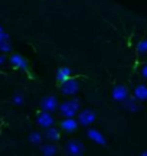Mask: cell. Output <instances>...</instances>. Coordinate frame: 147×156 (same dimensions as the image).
<instances>
[{
  "label": "cell",
  "instance_id": "cell-4",
  "mask_svg": "<svg viewBox=\"0 0 147 156\" xmlns=\"http://www.w3.org/2000/svg\"><path fill=\"white\" fill-rule=\"evenodd\" d=\"M78 124H81V126H85V127H88V126H91L92 123L95 122L97 119V114L94 110H90V108H87V110H79L78 113Z\"/></svg>",
  "mask_w": 147,
  "mask_h": 156
},
{
  "label": "cell",
  "instance_id": "cell-3",
  "mask_svg": "<svg viewBox=\"0 0 147 156\" xmlns=\"http://www.w3.org/2000/svg\"><path fill=\"white\" fill-rule=\"evenodd\" d=\"M85 151V146L82 142H79L77 139H71L67 142L65 145V153L67 155H72V156H79L82 155Z\"/></svg>",
  "mask_w": 147,
  "mask_h": 156
},
{
  "label": "cell",
  "instance_id": "cell-12",
  "mask_svg": "<svg viewBox=\"0 0 147 156\" xmlns=\"http://www.w3.org/2000/svg\"><path fill=\"white\" fill-rule=\"evenodd\" d=\"M72 75V69L69 67H61L56 69V81L58 83H63L65 80H68Z\"/></svg>",
  "mask_w": 147,
  "mask_h": 156
},
{
  "label": "cell",
  "instance_id": "cell-9",
  "mask_svg": "<svg viewBox=\"0 0 147 156\" xmlns=\"http://www.w3.org/2000/svg\"><path fill=\"white\" fill-rule=\"evenodd\" d=\"M111 95H113V98L115 101H118V103H123V101L130 95V93H128V90H127V87L125 85H115L113 88V93H111Z\"/></svg>",
  "mask_w": 147,
  "mask_h": 156
},
{
  "label": "cell",
  "instance_id": "cell-15",
  "mask_svg": "<svg viewBox=\"0 0 147 156\" xmlns=\"http://www.w3.org/2000/svg\"><path fill=\"white\" fill-rule=\"evenodd\" d=\"M40 152H42V155H45V156H52V155H56L58 149H56V146L52 145V143H45V145L40 146Z\"/></svg>",
  "mask_w": 147,
  "mask_h": 156
},
{
  "label": "cell",
  "instance_id": "cell-6",
  "mask_svg": "<svg viewBox=\"0 0 147 156\" xmlns=\"http://www.w3.org/2000/svg\"><path fill=\"white\" fill-rule=\"evenodd\" d=\"M36 123L39 124L40 127L46 129L55 123V119H53L51 112H43V110H42V112L38 114V117H36Z\"/></svg>",
  "mask_w": 147,
  "mask_h": 156
},
{
  "label": "cell",
  "instance_id": "cell-7",
  "mask_svg": "<svg viewBox=\"0 0 147 156\" xmlns=\"http://www.w3.org/2000/svg\"><path fill=\"white\" fill-rule=\"evenodd\" d=\"M59 126H61V129L63 132L72 133V132H75L78 129V122H77L75 117H63L61 120V123H59Z\"/></svg>",
  "mask_w": 147,
  "mask_h": 156
},
{
  "label": "cell",
  "instance_id": "cell-19",
  "mask_svg": "<svg viewBox=\"0 0 147 156\" xmlns=\"http://www.w3.org/2000/svg\"><path fill=\"white\" fill-rule=\"evenodd\" d=\"M23 103H25V98H23L22 94H15L13 95V104H16V106H22Z\"/></svg>",
  "mask_w": 147,
  "mask_h": 156
},
{
  "label": "cell",
  "instance_id": "cell-13",
  "mask_svg": "<svg viewBox=\"0 0 147 156\" xmlns=\"http://www.w3.org/2000/svg\"><path fill=\"white\" fill-rule=\"evenodd\" d=\"M123 106H124V108H127V110L131 112V113H137L138 110H140V106L137 104V100L134 98V97H130V95L123 101Z\"/></svg>",
  "mask_w": 147,
  "mask_h": 156
},
{
  "label": "cell",
  "instance_id": "cell-20",
  "mask_svg": "<svg viewBox=\"0 0 147 156\" xmlns=\"http://www.w3.org/2000/svg\"><path fill=\"white\" fill-rule=\"evenodd\" d=\"M2 41H10V38H9V35L5 32V29L0 26V42Z\"/></svg>",
  "mask_w": 147,
  "mask_h": 156
},
{
  "label": "cell",
  "instance_id": "cell-5",
  "mask_svg": "<svg viewBox=\"0 0 147 156\" xmlns=\"http://www.w3.org/2000/svg\"><path fill=\"white\" fill-rule=\"evenodd\" d=\"M58 104H59V101L55 95H46L40 100V108L43 112H55L58 108Z\"/></svg>",
  "mask_w": 147,
  "mask_h": 156
},
{
  "label": "cell",
  "instance_id": "cell-8",
  "mask_svg": "<svg viewBox=\"0 0 147 156\" xmlns=\"http://www.w3.org/2000/svg\"><path fill=\"white\" fill-rule=\"evenodd\" d=\"M87 136H88V139L92 140V142L97 143V145H101V146L107 145V139H105V136H104L100 130H97V129H88Z\"/></svg>",
  "mask_w": 147,
  "mask_h": 156
},
{
  "label": "cell",
  "instance_id": "cell-14",
  "mask_svg": "<svg viewBox=\"0 0 147 156\" xmlns=\"http://www.w3.org/2000/svg\"><path fill=\"white\" fill-rule=\"evenodd\" d=\"M134 98L137 101H146L147 98V87L144 84H138L134 88Z\"/></svg>",
  "mask_w": 147,
  "mask_h": 156
},
{
  "label": "cell",
  "instance_id": "cell-10",
  "mask_svg": "<svg viewBox=\"0 0 147 156\" xmlns=\"http://www.w3.org/2000/svg\"><path fill=\"white\" fill-rule=\"evenodd\" d=\"M10 64L13 65L15 68H17V69H22V71H26L29 68V64L28 61L23 58L22 55H19V54H13V55L10 56Z\"/></svg>",
  "mask_w": 147,
  "mask_h": 156
},
{
  "label": "cell",
  "instance_id": "cell-21",
  "mask_svg": "<svg viewBox=\"0 0 147 156\" xmlns=\"http://www.w3.org/2000/svg\"><path fill=\"white\" fill-rule=\"evenodd\" d=\"M142 78L143 80L147 78V65H143V68H142Z\"/></svg>",
  "mask_w": 147,
  "mask_h": 156
},
{
  "label": "cell",
  "instance_id": "cell-11",
  "mask_svg": "<svg viewBox=\"0 0 147 156\" xmlns=\"http://www.w3.org/2000/svg\"><path fill=\"white\" fill-rule=\"evenodd\" d=\"M45 137L48 140H51V142H58V140L61 139V130L52 124V126H49V127H46Z\"/></svg>",
  "mask_w": 147,
  "mask_h": 156
},
{
  "label": "cell",
  "instance_id": "cell-2",
  "mask_svg": "<svg viewBox=\"0 0 147 156\" xmlns=\"http://www.w3.org/2000/svg\"><path fill=\"white\" fill-rule=\"evenodd\" d=\"M79 88H81V84L78 83V80H74L71 77L61 83V93L63 95H75L79 91Z\"/></svg>",
  "mask_w": 147,
  "mask_h": 156
},
{
  "label": "cell",
  "instance_id": "cell-22",
  "mask_svg": "<svg viewBox=\"0 0 147 156\" xmlns=\"http://www.w3.org/2000/svg\"><path fill=\"white\" fill-rule=\"evenodd\" d=\"M5 62H6V56L3 54H0V65H5Z\"/></svg>",
  "mask_w": 147,
  "mask_h": 156
},
{
  "label": "cell",
  "instance_id": "cell-1",
  "mask_svg": "<svg viewBox=\"0 0 147 156\" xmlns=\"http://www.w3.org/2000/svg\"><path fill=\"white\" fill-rule=\"evenodd\" d=\"M79 110H81V103L78 98H71L63 101L62 104H58V112L62 117H75Z\"/></svg>",
  "mask_w": 147,
  "mask_h": 156
},
{
  "label": "cell",
  "instance_id": "cell-16",
  "mask_svg": "<svg viewBox=\"0 0 147 156\" xmlns=\"http://www.w3.org/2000/svg\"><path fill=\"white\" fill-rule=\"evenodd\" d=\"M42 140H43V134L40 133V132H32V133L29 134V142L33 143V145H40Z\"/></svg>",
  "mask_w": 147,
  "mask_h": 156
},
{
  "label": "cell",
  "instance_id": "cell-18",
  "mask_svg": "<svg viewBox=\"0 0 147 156\" xmlns=\"http://www.w3.org/2000/svg\"><path fill=\"white\" fill-rule=\"evenodd\" d=\"M12 51V45H10V41H2L0 42V52L3 54H7Z\"/></svg>",
  "mask_w": 147,
  "mask_h": 156
},
{
  "label": "cell",
  "instance_id": "cell-17",
  "mask_svg": "<svg viewBox=\"0 0 147 156\" xmlns=\"http://www.w3.org/2000/svg\"><path fill=\"white\" fill-rule=\"evenodd\" d=\"M137 52H138V55H146L147 52V41L146 39H143V41H140V44H138V46H137Z\"/></svg>",
  "mask_w": 147,
  "mask_h": 156
}]
</instances>
